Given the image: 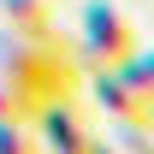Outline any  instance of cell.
I'll list each match as a JSON object with an SVG mask.
<instances>
[{
	"mask_svg": "<svg viewBox=\"0 0 154 154\" xmlns=\"http://www.w3.org/2000/svg\"><path fill=\"white\" fill-rule=\"evenodd\" d=\"M125 154H154V131H125Z\"/></svg>",
	"mask_w": 154,
	"mask_h": 154,
	"instance_id": "cell-8",
	"label": "cell"
},
{
	"mask_svg": "<svg viewBox=\"0 0 154 154\" xmlns=\"http://www.w3.org/2000/svg\"><path fill=\"white\" fill-rule=\"evenodd\" d=\"M0 154H42L30 119H0Z\"/></svg>",
	"mask_w": 154,
	"mask_h": 154,
	"instance_id": "cell-6",
	"label": "cell"
},
{
	"mask_svg": "<svg viewBox=\"0 0 154 154\" xmlns=\"http://www.w3.org/2000/svg\"><path fill=\"white\" fill-rule=\"evenodd\" d=\"M83 154H125V148H119V142H107V136H95V131H89V142H83Z\"/></svg>",
	"mask_w": 154,
	"mask_h": 154,
	"instance_id": "cell-9",
	"label": "cell"
},
{
	"mask_svg": "<svg viewBox=\"0 0 154 154\" xmlns=\"http://www.w3.org/2000/svg\"><path fill=\"white\" fill-rule=\"evenodd\" d=\"M77 65L83 71H107L119 59L136 48V30L131 18L119 12V0H83V12H77Z\"/></svg>",
	"mask_w": 154,
	"mask_h": 154,
	"instance_id": "cell-2",
	"label": "cell"
},
{
	"mask_svg": "<svg viewBox=\"0 0 154 154\" xmlns=\"http://www.w3.org/2000/svg\"><path fill=\"white\" fill-rule=\"evenodd\" d=\"M119 71H125V77L136 83V89H142V95L154 101V48H131V54L119 59Z\"/></svg>",
	"mask_w": 154,
	"mask_h": 154,
	"instance_id": "cell-7",
	"label": "cell"
},
{
	"mask_svg": "<svg viewBox=\"0 0 154 154\" xmlns=\"http://www.w3.org/2000/svg\"><path fill=\"white\" fill-rule=\"evenodd\" d=\"M30 131H36L42 154H83V142H89V125H83V113H77L71 101L36 107V113H30Z\"/></svg>",
	"mask_w": 154,
	"mask_h": 154,
	"instance_id": "cell-4",
	"label": "cell"
},
{
	"mask_svg": "<svg viewBox=\"0 0 154 154\" xmlns=\"http://www.w3.org/2000/svg\"><path fill=\"white\" fill-rule=\"evenodd\" d=\"M0 83L24 119L48 107V101H71L83 83V65L59 36H18V30H0Z\"/></svg>",
	"mask_w": 154,
	"mask_h": 154,
	"instance_id": "cell-1",
	"label": "cell"
},
{
	"mask_svg": "<svg viewBox=\"0 0 154 154\" xmlns=\"http://www.w3.org/2000/svg\"><path fill=\"white\" fill-rule=\"evenodd\" d=\"M89 77V95H95V107L107 119H113L119 131H154V101L136 89L131 77L119 71V65H107V71H83Z\"/></svg>",
	"mask_w": 154,
	"mask_h": 154,
	"instance_id": "cell-3",
	"label": "cell"
},
{
	"mask_svg": "<svg viewBox=\"0 0 154 154\" xmlns=\"http://www.w3.org/2000/svg\"><path fill=\"white\" fill-rule=\"evenodd\" d=\"M0 24L18 36H54V0H0Z\"/></svg>",
	"mask_w": 154,
	"mask_h": 154,
	"instance_id": "cell-5",
	"label": "cell"
}]
</instances>
